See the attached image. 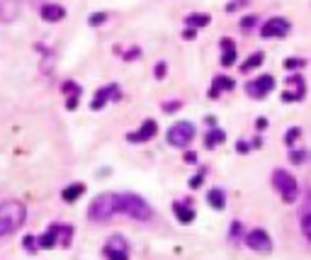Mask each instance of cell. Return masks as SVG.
I'll return each instance as SVG.
<instances>
[{
  "label": "cell",
  "mask_w": 311,
  "mask_h": 260,
  "mask_svg": "<svg viewBox=\"0 0 311 260\" xmlns=\"http://www.w3.org/2000/svg\"><path fill=\"white\" fill-rule=\"evenodd\" d=\"M83 192H85V185H83V182H73V185H66V187H64L61 197H64L66 202H76Z\"/></svg>",
  "instance_id": "cell-20"
},
{
  "label": "cell",
  "mask_w": 311,
  "mask_h": 260,
  "mask_svg": "<svg viewBox=\"0 0 311 260\" xmlns=\"http://www.w3.org/2000/svg\"><path fill=\"white\" fill-rule=\"evenodd\" d=\"M107 17H109L107 13H93L90 17H88V25H90V27H100V25L107 22Z\"/></svg>",
  "instance_id": "cell-26"
},
{
  "label": "cell",
  "mask_w": 311,
  "mask_h": 260,
  "mask_svg": "<svg viewBox=\"0 0 311 260\" xmlns=\"http://www.w3.org/2000/svg\"><path fill=\"white\" fill-rule=\"evenodd\" d=\"M256 126H258V129H265V126H268V119H265V117L256 119Z\"/></svg>",
  "instance_id": "cell-38"
},
{
  "label": "cell",
  "mask_w": 311,
  "mask_h": 260,
  "mask_svg": "<svg viewBox=\"0 0 311 260\" xmlns=\"http://www.w3.org/2000/svg\"><path fill=\"white\" fill-rule=\"evenodd\" d=\"M253 25H258V17H256V15H248V17H243V20H241V27H243V29H251Z\"/></svg>",
  "instance_id": "cell-32"
},
{
  "label": "cell",
  "mask_w": 311,
  "mask_h": 260,
  "mask_svg": "<svg viewBox=\"0 0 311 260\" xmlns=\"http://www.w3.org/2000/svg\"><path fill=\"white\" fill-rule=\"evenodd\" d=\"M226 141V132L224 129H209L204 132V146L207 149H214L217 144H224Z\"/></svg>",
  "instance_id": "cell-18"
},
{
  "label": "cell",
  "mask_w": 311,
  "mask_h": 260,
  "mask_svg": "<svg viewBox=\"0 0 311 260\" xmlns=\"http://www.w3.org/2000/svg\"><path fill=\"white\" fill-rule=\"evenodd\" d=\"M202 180H204V170H202V173H197L195 178L190 180V187H200V185H202Z\"/></svg>",
  "instance_id": "cell-34"
},
{
  "label": "cell",
  "mask_w": 311,
  "mask_h": 260,
  "mask_svg": "<svg viewBox=\"0 0 311 260\" xmlns=\"http://www.w3.org/2000/svg\"><path fill=\"white\" fill-rule=\"evenodd\" d=\"M124 58H139V49H132L129 54H124Z\"/></svg>",
  "instance_id": "cell-40"
},
{
  "label": "cell",
  "mask_w": 311,
  "mask_h": 260,
  "mask_svg": "<svg viewBox=\"0 0 311 260\" xmlns=\"http://www.w3.org/2000/svg\"><path fill=\"white\" fill-rule=\"evenodd\" d=\"M299 219H301V231H304V236L311 241V209H306L304 214H299Z\"/></svg>",
  "instance_id": "cell-25"
},
{
  "label": "cell",
  "mask_w": 311,
  "mask_h": 260,
  "mask_svg": "<svg viewBox=\"0 0 311 260\" xmlns=\"http://www.w3.org/2000/svg\"><path fill=\"white\" fill-rule=\"evenodd\" d=\"M127 241L122 236H109L107 243H105V258L107 260H129V250H127Z\"/></svg>",
  "instance_id": "cell-7"
},
{
  "label": "cell",
  "mask_w": 311,
  "mask_h": 260,
  "mask_svg": "<svg viewBox=\"0 0 311 260\" xmlns=\"http://www.w3.org/2000/svg\"><path fill=\"white\" fill-rule=\"evenodd\" d=\"M173 212H175V217H177L180 224H190V221H195V209H190V205L175 202V205H173Z\"/></svg>",
  "instance_id": "cell-19"
},
{
  "label": "cell",
  "mask_w": 311,
  "mask_h": 260,
  "mask_svg": "<svg viewBox=\"0 0 311 260\" xmlns=\"http://www.w3.org/2000/svg\"><path fill=\"white\" fill-rule=\"evenodd\" d=\"M245 246L253 248V250H263V253H270L272 250V238L268 231H263V229H253V231H248L245 236Z\"/></svg>",
  "instance_id": "cell-9"
},
{
  "label": "cell",
  "mask_w": 311,
  "mask_h": 260,
  "mask_svg": "<svg viewBox=\"0 0 311 260\" xmlns=\"http://www.w3.org/2000/svg\"><path fill=\"white\" fill-rule=\"evenodd\" d=\"M304 66H306L304 58H287V61H284V69L287 71H297V69H304Z\"/></svg>",
  "instance_id": "cell-27"
},
{
  "label": "cell",
  "mask_w": 311,
  "mask_h": 260,
  "mask_svg": "<svg viewBox=\"0 0 311 260\" xmlns=\"http://www.w3.org/2000/svg\"><path fill=\"white\" fill-rule=\"evenodd\" d=\"M61 88H64V93H66L68 97H71V95H81V88H78V85H76L73 81H66L64 85H61Z\"/></svg>",
  "instance_id": "cell-29"
},
{
  "label": "cell",
  "mask_w": 311,
  "mask_h": 260,
  "mask_svg": "<svg viewBox=\"0 0 311 260\" xmlns=\"http://www.w3.org/2000/svg\"><path fill=\"white\" fill-rule=\"evenodd\" d=\"M306 158H309V153H306L304 149H292L289 151V161H292L294 165H301Z\"/></svg>",
  "instance_id": "cell-24"
},
{
  "label": "cell",
  "mask_w": 311,
  "mask_h": 260,
  "mask_svg": "<svg viewBox=\"0 0 311 260\" xmlns=\"http://www.w3.org/2000/svg\"><path fill=\"white\" fill-rule=\"evenodd\" d=\"M238 236H241V221H233V224H231V238L236 241Z\"/></svg>",
  "instance_id": "cell-33"
},
{
  "label": "cell",
  "mask_w": 311,
  "mask_h": 260,
  "mask_svg": "<svg viewBox=\"0 0 311 260\" xmlns=\"http://www.w3.org/2000/svg\"><path fill=\"white\" fill-rule=\"evenodd\" d=\"M236 88V83H233V78H229V76H217L214 78V83H212V90H209V97L212 100H217L224 90H233Z\"/></svg>",
  "instance_id": "cell-14"
},
{
  "label": "cell",
  "mask_w": 311,
  "mask_h": 260,
  "mask_svg": "<svg viewBox=\"0 0 311 260\" xmlns=\"http://www.w3.org/2000/svg\"><path fill=\"white\" fill-rule=\"evenodd\" d=\"M272 185H275L277 194L282 197V202H287V205L297 202L299 182H297V178H294L292 173H287V170H282V168H277V170L272 173Z\"/></svg>",
  "instance_id": "cell-4"
},
{
  "label": "cell",
  "mask_w": 311,
  "mask_h": 260,
  "mask_svg": "<svg viewBox=\"0 0 311 260\" xmlns=\"http://www.w3.org/2000/svg\"><path fill=\"white\" fill-rule=\"evenodd\" d=\"M27 219V209L17 200H5L0 202V236L17 231Z\"/></svg>",
  "instance_id": "cell-2"
},
{
  "label": "cell",
  "mask_w": 311,
  "mask_h": 260,
  "mask_svg": "<svg viewBox=\"0 0 311 260\" xmlns=\"http://www.w3.org/2000/svg\"><path fill=\"white\" fill-rule=\"evenodd\" d=\"M289 27H292L289 20H284V17H270L268 22H263L260 37H265V39H272V37H287Z\"/></svg>",
  "instance_id": "cell-6"
},
{
  "label": "cell",
  "mask_w": 311,
  "mask_h": 260,
  "mask_svg": "<svg viewBox=\"0 0 311 260\" xmlns=\"http://www.w3.org/2000/svg\"><path fill=\"white\" fill-rule=\"evenodd\" d=\"M66 17V8L64 5H56V3H46L41 8V20L44 22H61Z\"/></svg>",
  "instance_id": "cell-13"
},
{
  "label": "cell",
  "mask_w": 311,
  "mask_h": 260,
  "mask_svg": "<svg viewBox=\"0 0 311 260\" xmlns=\"http://www.w3.org/2000/svg\"><path fill=\"white\" fill-rule=\"evenodd\" d=\"M163 110H165V112H175V110H180V102H177V100H175V102H165V105H163Z\"/></svg>",
  "instance_id": "cell-36"
},
{
  "label": "cell",
  "mask_w": 311,
  "mask_h": 260,
  "mask_svg": "<svg viewBox=\"0 0 311 260\" xmlns=\"http://www.w3.org/2000/svg\"><path fill=\"white\" fill-rule=\"evenodd\" d=\"M207 202L212 205V209H224V205H226V197H224V190H219V187H214V190H209V194H207Z\"/></svg>",
  "instance_id": "cell-22"
},
{
  "label": "cell",
  "mask_w": 311,
  "mask_h": 260,
  "mask_svg": "<svg viewBox=\"0 0 311 260\" xmlns=\"http://www.w3.org/2000/svg\"><path fill=\"white\" fill-rule=\"evenodd\" d=\"M236 151H238V153H251V144H245L243 139H241V141L236 144Z\"/></svg>",
  "instance_id": "cell-35"
},
{
  "label": "cell",
  "mask_w": 311,
  "mask_h": 260,
  "mask_svg": "<svg viewBox=\"0 0 311 260\" xmlns=\"http://www.w3.org/2000/svg\"><path fill=\"white\" fill-rule=\"evenodd\" d=\"M22 246L27 248V250H32V253H34V250H39V248H37V238H34V236H25Z\"/></svg>",
  "instance_id": "cell-31"
},
{
  "label": "cell",
  "mask_w": 311,
  "mask_h": 260,
  "mask_svg": "<svg viewBox=\"0 0 311 260\" xmlns=\"http://www.w3.org/2000/svg\"><path fill=\"white\" fill-rule=\"evenodd\" d=\"M195 37H197V32H195V29H192V27H188V29H185V32H182V39L192 41V39H195Z\"/></svg>",
  "instance_id": "cell-37"
},
{
  "label": "cell",
  "mask_w": 311,
  "mask_h": 260,
  "mask_svg": "<svg viewBox=\"0 0 311 260\" xmlns=\"http://www.w3.org/2000/svg\"><path fill=\"white\" fill-rule=\"evenodd\" d=\"M114 200H117L114 192H102V194H97L93 200V205L88 207V219L97 221V224L109 221L117 214V202H114Z\"/></svg>",
  "instance_id": "cell-3"
},
{
  "label": "cell",
  "mask_w": 311,
  "mask_h": 260,
  "mask_svg": "<svg viewBox=\"0 0 311 260\" xmlns=\"http://www.w3.org/2000/svg\"><path fill=\"white\" fill-rule=\"evenodd\" d=\"M117 214H127V217H132L136 221H151L153 219V209L151 205L144 200V197H139L134 192H122V194H117Z\"/></svg>",
  "instance_id": "cell-1"
},
{
  "label": "cell",
  "mask_w": 311,
  "mask_h": 260,
  "mask_svg": "<svg viewBox=\"0 0 311 260\" xmlns=\"http://www.w3.org/2000/svg\"><path fill=\"white\" fill-rule=\"evenodd\" d=\"M17 15H20L17 0H0V22H13Z\"/></svg>",
  "instance_id": "cell-15"
},
{
  "label": "cell",
  "mask_w": 311,
  "mask_h": 260,
  "mask_svg": "<svg viewBox=\"0 0 311 260\" xmlns=\"http://www.w3.org/2000/svg\"><path fill=\"white\" fill-rule=\"evenodd\" d=\"M209 22H212V17H209V15H202V13H192V15H188V17H185V25H188V27H192V29L207 27Z\"/></svg>",
  "instance_id": "cell-21"
},
{
  "label": "cell",
  "mask_w": 311,
  "mask_h": 260,
  "mask_svg": "<svg viewBox=\"0 0 311 260\" xmlns=\"http://www.w3.org/2000/svg\"><path fill=\"white\" fill-rule=\"evenodd\" d=\"M245 90H248V95L253 97V100H263V97H268V93L275 90V78L272 76H260V78L248 83Z\"/></svg>",
  "instance_id": "cell-8"
},
{
  "label": "cell",
  "mask_w": 311,
  "mask_h": 260,
  "mask_svg": "<svg viewBox=\"0 0 311 260\" xmlns=\"http://www.w3.org/2000/svg\"><path fill=\"white\" fill-rule=\"evenodd\" d=\"M221 49H224V54H221V66H233V63H236V46H233V39L224 37V39H221Z\"/></svg>",
  "instance_id": "cell-17"
},
{
  "label": "cell",
  "mask_w": 311,
  "mask_h": 260,
  "mask_svg": "<svg viewBox=\"0 0 311 260\" xmlns=\"http://www.w3.org/2000/svg\"><path fill=\"white\" fill-rule=\"evenodd\" d=\"M299 137H301V129H299V126H292V129H289V134H287V139H284V144L292 149V146H294V141H297Z\"/></svg>",
  "instance_id": "cell-28"
},
{
  "label": "cell",
  "mask_w": 311,
  "mask_h": 260,
  "mask_svg": "<svg viewBox=\"0 0 311 260\" xmlns=\"http://www.w3.org/2000/svg\"><path fill=\"white\" fill-rule=\"evenodd\" d=\"M263 61H265V56L260 54V51H256L253 56H248L243 61V66H241V71L243 73H248V71H253V69H258V66H263Z\"/></svg>",
  "instance_id": "cell-23"
},
{
  "label": "cell",
  "mask_w": 311,
  "mask_h": 260,
  "mask_svg": "<svg viewBox=\"0 0 311 260\" xmlns=\"http://www.w3.org/2000/svg\"><path fill=\"white\" fill-rule=\"evenodd\" d=\"M165 139H168V144H170V146L185 149L190 141L195 139V124H192V122H177V124H173V126L168 129Z\"/></svg>",
  "instance_id": "cell-5"
},
{
  "label": "cell",
  "mask_w": 311,
  "mask_h": 260,
  "mask_svg": "<svg viewBox=\"0 0 311 260\" xmlns=\"http://www.w3.org/2000/svg\"><path fill=\"white\" fill-rule=\"evenodd\" d=\"M287 83L292 85V90L282 93V102H299V100H304V90H306V85H304V78H301L299 73H292Z\"/></svg>",
  "instance_id": "cell-10"
},
{
  "label": "cell",
  "mask_w": 311,
  "mask_h": 260,
  "mask_svg": "<svg viewBox=\"0 0 311 260\" xmlns=\"http://www.w3.org/2000/svg\"><path fill=\"white\" fill-rule=\"evenodd\" d=\"M122 97V93H119V88L117 85H107V88H100L97 90V95H95V100L90 102V110H102L105 105H107V100H119Z\"/></svg>",
  "instance_id": "cell-11"
},
{
  "label": "cell",
  "mask_w": 311,
  "mask_h": 260,
  "mask_svg": "<svg viewBox=\"0 0 311 260\" xmlns=\"http://www.w3.org/2000/svg\"><path fill=\"white\" fill-rule=\"evenodd\" d=\"M185 161H188V163H195V161H197V156L190 151V153H185Z\"/></svg>",
  "instance_id": "cell-39"
},
{
  "label": "cell",
  "mask_w": 311,
  "mask_h": 260,
  "mask_svg": "<svg viewBox=\"0 0 311 260\" xmlns=\"http://www.w3.org/2000/svg\"><path fill=\"white\" fill-rule=\"evenodd\" d=\"M58 233H61V224L49 226V231H44L39 238H37V248H54L56 241H58Z\"/></svg>",
  "instance_id": "cell-16"
},
{
  "label": "cell",
  "mask_w": 311,
  "mask_h": 260,
  "mask_svg": "<svg viewBox=\"0 0 311 260\" xmlns=\"http://www.w3.org/2000/svg\"><path fill=\"white\" fill-rule=\"evenodd\" d=\"M165 76H168V63H165V61H158V63H156V78L163 81Z\"/></svg>",
  "instance_id": "cell-30"
},
{
  "label": "cell",
  "mask_w": 311,
  "mask_h": 260,
  "mask_svg": "<svg viewBox=\"0 0 311 260\" xmlns=\"http://www.w3.org/2000/svg\"><path fill=\"white\" fill-rule=\"evenodd\" d=\"M156 132H158V124L153 122V119H146L134 134H127V141H132V144H144V141H149V139L156 137Z\"/></svg>",
  "instance_id": "cell-12"
}]
</instances>
